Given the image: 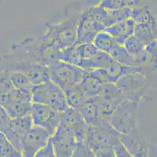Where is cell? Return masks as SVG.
<instances>
[{
    "mask_svg": "<svg viewBox=\"0 0 157 157\" xmlns=\"http://www.w3.org/2000/svg\"><path fill=\"white\" fill-rule=\"evenodd\" d=\"M62 50L42 34L12 44L7 54L16 58L45 66L61 60Z\"/></svg>",
    "mask_w": 157,
    "mask_h": 157,
    "instance_id": "1",
    "label": "cell"
},
{
    "mask_svg": "<svg viewBox=\"0 0 157 157\" xmlns=\"http://www.w3.org/2000/svg\"><path fill=\"white\" fill-rule=\"evenodd\" d=\"M81 14L77 11L67 14L55 22L48 23L41 34L45 38L63 50L73 46L77 41L78 23Z\"/></svg>",
    "mask_w": 157,
    "mask_h": 157,
    "instance_id": "2",
    "label": "cell"
},
{
    "mask_svg": "<svg viewBox=\"0 0 157 157\" xmlns=\"http://www.w3.org/2000/svg\"><path fill=\"white\" fill-rule=\"evenodd\" d=\"M149 73L145 72H134L121 76L116 82L124 100L141 103L148 98L152 92Z\"/></svg>",
    "mask_w": 157,
    "mask_h": 157,
    "instance_id": "3",
    "label": "cell"
},
{
    "mask_svg": "<svg viewBox=\"0 0 157 157\" xmlns=\"http://www.w3.org/2000/svg\"><path fill=\"white\" fill-rule=\"evenodd\" d=\"M47 68L49 80L63 92L81 84L88 75V72L81 68L60 60L52 63Z\"/></svg>",
    "mask_w": 157,
    "mask_h": 157,
    "instance_id": "4",
    "label": "cell"
},
{
    "mask_svg": "<svg viewBox=\"0 0 157 157\" xmlns=\"http://www.w3.org/2000/svg\"><path fill=\"white\" fill-rule=\"evenodd\" d=\"M32 103L43 104L58 112L67 109L64 92L51 80L31 86Z\"/></svg>",
    "mask_w": 157,
    "mask_h": 157,
    "instance_id": "5",
    "label": "cell"
},
{
    "mask_svg": "<svg viewBox=\"0 0 157 157\" xmlns=\"http://www.w3.org/2000/svg\"><path fill=\"white\" fill-rule=\"evenodd\" d=\"M139 105L138 102L123 101L105 120L121 135L128 134L137 128Z\"/></svg>",
    "mask_w": 157,
    "mask_h": 157,
    "instance_id": "6",
    "label": "cell"
},
{
    "mask_svg": "<svg viewBox=\"0 0 157 157\" xmlns=\"http://www.w3.org/2000/svg\"><path fill=\"white\" fill-rule=\"evenodd\" d=\"M0 64L8 72H20L29 79L31 85H37L49 80L47 66L16 58L9 54L0 56Z\"/></svg>",
    "mask_w": 157,
    "mask_h": 157,
    "instance_id": "7",
    "label": "cell"
},
{
    "mask_svg": "<svg viewBox=\"0 0 157 157\" xmlns=\"http://www.w3.org/2000/svg\"><path fill=\"white\" fill-rule=\"evenodd\" d=\"M120 134L111 126L107 120L103 119L100 124L89 126L87 133L85 145L92 152L113 149L120 142Z\"/></svg>",
    "mask_w": 157,
    "mask_h": 157,
    "instance_id": "8",
    "label": "cell"
},
{
    "mask_svg": "<svg viewBox=\"0 0 157 157\" xmlns=\"http://www.w3.org/2000/svg\"><path fill=\"white\" fill-rule=\"evenodd\" d=\"M50 137L45 129L33 125L21 141L20 152L24 157H34L47 145Z\"/></svg>",
    "mask_w": 157,
    "mask_h": 157,
    "instance_id": "9",
    "label": "cell"
},
{
    "mask_svg": "<svg viewBox=\"0 0 157 157\" xmlns=\"http://www.w3.org/2000/svg\"><path fill=\"white\" fill-rule=\"evenodd\" d=\"M61 112L43 104L32 103L31 117L33 125L43 128L52 136L60 122Z\"/></svg>",
    "mask_w": 157,
    "mask_h": 157,
    "instance_id": "10",
    "label": "cell"
},
{
    "mask_svg": "<svg viewBox=\"0 0 157 157\" xmlns=\"http://www.w3.org/2000/svg\"><path fill=\"white\" fill-rule=\"evenodd\" d=\"M49 140L56 157L73 156L77 143L74 132L71 129L59 124Z\"/></svg>",
    "mask_w": 157,
    "mask_h": 157,
    "instance_id": "11",
    "label": "cell"
},
{
    "mask_svg": "<svg viewBox=\"0 0 157 157\" xmlns=\"http://www.w3.org/2000/svg\"><path fill=\"white\" fill-rule=\"evenodd\" d=\"M103 30L104 28L95 19L92 13H85L80 16L76 43H92L95 35Z\"/></svg>",
    "mask_w": 157,
    "mask_h": 157,
    "instance_id": "12",
    "label": "cell"
},
{
    "mask_svg": "<svg viewBox=\"0 0 157 157\" xmlns=\"http://www.w3.org/2000/svg\"><path fill=\"white\" fill-rule=\"evenodd\" d=\"M120 142L133 157H146L151 145L138 128L128 134L121 135Z\"/></svg>",
    "mask_w": 157,
    "mask_h": 157,
    "instance_id": "13",
    "label": "cell"
},
{
    "mask_svg": "<svg viewBox=\"0 0 157 157\" xmlns=\"http://www.w3.org/2000/svg\"><path fill=\"white\" fill-rule=\"evenodd\" d=\"M33 126L31 115L24 117L11 119L9 126L3 134L10 142L20 152V146L24 135Z\"/></svg>",
    "mask_w": 157,
    "mask_h": 157,
    "instance_id": "14",
    "label": "cell"
},
{
    "mask_svg": "<svg viewBox=\"0 0 157 157\" xmlns=\"http://www.w3.org/2000/svg\"><path fill=\"white\" fill-rule=\"evenodd\" d=\"M135 22L133 19L128 18L124 21L107 27L103 31L109 33L119 44L123 45L125 40L134 35Z\"/></svg>",
    "mask_w": 157,
    "mask_h": 157,
    "instance_id": "15",
    "label": "cell"
},
{
    "mask_svg": "<svg viewBox=\"0 0 157 157\" xmlns=\"http://www.w3.org/2000/svg\"><path fill=\"white\" fill-rule=\"evenodd\" d=\"M81 117L88 126H96L103 121L101 116L95 97L87 99L81 109L78 110Z\"/></svg>",
    "mask_w": 157,
    "mask_h": 157,
    "instance_id": "16",
    "label": "cell"
},
{
    "mask_svg": "<svg viewBox=\"0 0 157 157\" xmlns=\"http://www.w3.org/2000/svg\"><path fill=\"white\" fill-rule=\"evenodd\" d=\"M114 60L108 54L98 50L96 54L88 59H84L78 64V67L87 72L94 69H107L113 63Z\"/></svg>",
    "mask_w": 157,
    "mask_h": 157,
    "instance_id": "17",
    "label": "cell"
},
{
    "mask_svg": "<svg viewBox=\"0 0 157 157\" xmlns=\"http://www.w3.org/2000/svg\"><path fill=\"white\" fill-rule=\"evenodd\" d=\"M3 107L11 119H17L31 115L32 102L8 101Z\"/></svg>",
    "mask_w": 157,
    "mask_h": 157,
    "instance_id": "18",
    "label": "cell"
},
{
    "mask_svg": "<svg viewBox=\"0 0 157 157\" xmlns=\"http://www.w3.org/2000/svg\"><path fill=\"white\" fill-rule=\"evenodd\" d=\"M92 44L99 51L109 54L111 50L119 43L109 33L105 31H101L95 35Z\"/></svg>",
    "mask_w": 157,
    "mask_h": 157,
    "instance_id": "19",
    "label": "cell"
},
{
    "mask_svg": "<svg viewBox=\"0 0 157 157\" xmlns=\"http://www.w3.org/2000/svg\"><path fill=\"white\" fill-rule=\"evenodd\" d=\"M67 105L71 109L79 110L87 100L81 84L64 92Z\"/></svg>",
    "mask_w": 157,
    "mask_h": 157,
    "instance_id": "20",
    "label": "cell"
},
{
    "mask_svg": "<svg viewBox=\"0 0 157 157\" xmlns=\"http://www.w3.org/2000/svg\"><path fill=\"white\" fill-rule=\"evenodd\" d=\"M81 86L86 98L90 99L96 97L98 95H100L103 90L105 84L91 77L88 74L86 77L84 79L82 83H81Z\"/></svg>",
    "mask_w": 157,
    "mask_h": 157,
    "instance_id": "21",
    "label": "cell"
},
{
    "mask_svg": "<svg viewBox=\"0 0 157 157\" xmlns=\"http://www.w3.org/2000/svg\"><path fill=\"white\" fill-rule=\"evenodd\" d=\"M134 35L136 36L144 46L156 41V28L145 24H136L135 23Z\"/></svg>",
    "mask_w": 157,
    "mask_h": 157,
    "instance_id": "22",
    "label": "cell"
},
{
    "mask_svg": "<svg viewBox=\"0 0 157 157\" xmlns=\"http://www.w3.org/2000/svg\"><path fill=\"white\" fill-rule=\"evenodd\" d=\"M110 57L115 60L116 62L121 64L123 66L131 67V66H136L135 60L133 56L128 53L124 48V47L121 44L116 46L109 53Z\"/></svg>",
    "mask_w": 157,
    "mask_h": 157,
    "instance_id": "23",
    "label": "cell"
},
{
    "mask_svg": "<svg viewBox=\"0 0 157 157\" xmlns=\"http://www.w3.org/2000/svg\"><path fill=\"white\" fill-rule=\"evenodd\" d=\"M12 88L9 79V72L0 64V105L3 106L6 103Z\"/></svg>",
    "mask_w": 157,
    "mask_h": 157,
    "instance_id": "24",
    "label": "cell"
},
{
    "mask_svg": "<svg viewBox=\"0 0 157 157\" xmlns=\"http://www.w3.org/2000/svg\"><path fill=\"white\" fill-rule=\"evenodd\" d=\"M131 18L133 19L136 24H145L156 28V21L155 17L152 15L150 10L147 7L141 9L131 10Z\"/></svg>",
    "mask_w": 157,
    "mask_h": 157,
    "instance_id": "25",
    "label": "cell"
},
{
    "mask_svg": "<svg viewBox=\"0 0 157 157\" xmlns=\"http://www.w3.org/2000/svg\"><path fill=\"white\" fill-rule=\"evenodd\" d=\"M123 46L124 47L127 51L131 54V56H133L134 58L138 57V56L142 55V54L145 53V46L142 43V42L140 41L136 36L135 35H131V37L125 40Z\"/></svg>",
    "mask_w": 157,
    "mask_h": 157,
    "instance_id": "26",
    "label": "cell"
},
{
    "mask_svg": "<svg viewBox=\"0 0 157 157\" xmlns=\"http://www.w3.org/2000/svg\"><path fill=\"white\" fill-rule=\"evenodd\" d=\"M9 79L13 88H31L32 86L29 79L20 72H9Z\"/></svg>",
    "mask_w": 157,
    "mask_h": 157,
    "instance_id": "27",
    "label": "cell"
},
{
    "mask_svg": "<svg viewBox=\"0 0 157 157\" xmlns=\"http://www.w3.org/2000/svg\"><path fill=\"white\" fill-rule=\"evenodd\" d=\"M0 157H24L21 152L8 141L5 135L0 139Z\"/></svg>",
    "mask_w": 157,
    "mask_h": 157,
    "instance_id": "28",
    "label": "cell"
},
{
    "mask_svg": "<svg viewBox=\"0 0 157 157\" xmlns=\"http://www.w3.org/2000/svg\"><path fill=\"white\" fill-rule=\"evenodd\" d=\"M8 101H20V102H32L31 98V88L16 89L13 87L10 93Z\"/></svg>",
    "mask_w": 157,
    "mask_h": 157,
    "instance_id": "29",
    "label": "cell"
},
{
    "mask_svg": "<svg viewBox=\"0 0 157 157\" xmlns=\"http://www.w3.org/2000/svg\"><path fill=\"white\" fill-rule=\"evenodd\" d=\"M11 118L10 117L5 108L0 105V132L3 134L9 126L10 121Z\"/></svg>",
    "mask_w": 157,
    "mask_h": 157,
    "instance_id": "30",
    "label": "cell"
},
{
    "mask_svg": "<svg viewBox=\"0 0 157 157\" xmlns=\"http://www.w3.org/2000/svg\"><path fill=\"white\" fill-rule=\"evenodd\" d=\"M72 157H95L94 153L85 144L77 145Z\"/></svg>",
    "mask_w": 157,
    "mask_h": 157,
    "instance_id": "31",
    "label": "cell"
},
{
    "mask_svg": "<svg viewBox=\"0 0 157 157\" xmlns=\"http://www.w3.org/2000/svg\"><path fill=\"white\" fill-rule=\"evenodd\" d=\"M113 151L115 153V157H133L128 152L121 142H117L114 145Z\"/></svg>",
    "mask_w": 157,
    "mask_h": 157,
    "instance_id": "32",
    "label": "cell"
},
{
    "mask_svg": "<svg viewBox=\"0 0 157 157\" xmlns=\"http://www.w3.org/2000/svg\"><path fill=\"white\" fill-rule=\"evenodd\" d=\"M34 157H56L53 150H52L50 140L48 141L47 145L44 147L43 149H41Z\"/></svg>",
    "mask_w": 157,
    "mask_h": 157,
    "instance_id": "33",
    "label": "cell"
},
{
    "mask_svg": "<svg viewBox=\"0 0 157 157\" xmlns=\"http://www.w3.org/2000/svg\"><path fill=\"white\" fill-rule=\"evenodd\" d=\"M95 157H115L113 149L108 150H102L94 152Z\"/></svg>",
    "mask_w": 157,
    "mask_h": 157,
    "instance_id": "34",
    "label": "cell"
},
{
    "mask_svg": "<svg viewBox=\"0 0 157 157\" xmlns=\"http://www.w3.org/2000/svg\"><path fill=\"white\" fill-rule=\"evenodd\" d=\"M146 157H157V150H156V145L151 144L149 149H148V155Z\"/></svg>",
    "mask_w": 157,
    "mask_h": 157,
    "instance_id": "35",
    "label": "cell"
},
{
    "mask_svg": "<svg viewBox=\"0 0 157 157\" xmlns=\"http://www.w3.org/2000/svg\"><path fill=\"white\" fill-rule=\"evenodd\" d=\"M3 134H2V133H1V132H0V139H1V138H2V136H3Z\"/></svg>",
    "mask_w": 157,
    "mask_h": 157,
    "instance_id": "36",
    "label": "cell"
}]
</instances>
